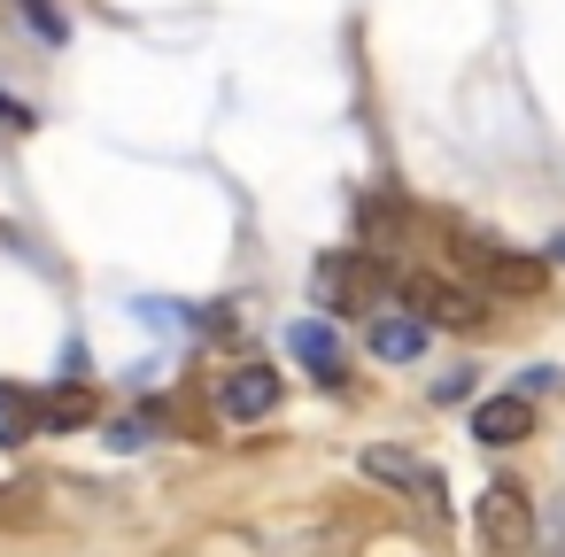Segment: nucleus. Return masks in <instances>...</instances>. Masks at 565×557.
Listing matches in <instances>:
<instances>
[{
  "label": "nucleus",
  "instance_id": "9b49d317",
  "mask_svg": "<svg viewBox=\"0 0 565 557\" xmlns=\"http://www.w3.org/2000/svg\"><path fill=\"white\" fill-rule=\"evenodd\" d=\"M86 418H94V395L86 387H55L40 403V426H86Z\"/></svg>",
  "mask_w": 565,
  "mask_h": 557
},
{
  "label": "nucleus",
  "instance_id": "f8f14e48",
  "mask_svg": "<svg viewBox=\"0 0 565 557\" xmlns=\"http://www.w3.org/2000/svg\"><path fill=\"white\" fill-rule=\"evenodd\" d=\"M156 433H163V410H132V418H117L109 441H117V449H140V441H156Z\"/></svg>",
  "mask_w": 565,
  "mask_h": 557
},
{
  "label": "nucleus",
  "instance_id": "f03ea898",
  "mask_svg": "<svg viewBox=\"0 0 565 557\" xmlns=\"http://www.w3.org/2000/svg\"><path fill=\"white\" fill-rule=\"evenodd\" d=\"M480 542H488L495 557H526V549H534V511H526V488H519V480H495V488L480 495Z\"/></svg>",
  "mask_w": 565,
  "mask_h": 557
},
{
  "label": "nucleus",
  "instance_id": "dca6fc26",
  "mask_svg": "<svg viewBox=\"0 0 565 557\" xmlns=\"http://www.w3.org/2000/svg\"><path fill=\"white\" fill-rule=\"evenodd\" d=\"M550 256H557V264H565V240H550Z\"/></svg>",
  "mask_w": 565,
  "mask_h": 557
},
{
  "label": "nucleus",
  "instance_id": "4468645a",
  "mask_svg": "<svg viewBox=\"0 0 565 557\" xmlns=\"http://www.w3.org/2000/svg\"><path fill=\"white\" fill-rule=\"evenodd\" d=\"M557 379H565V372H557V364H534V372H526V379H519V395H550V387H557Z\"/></svg>",
  "mask_w": 565,
  "mask_h": 557
},
{
  "label": "nucleus",
  "instance_id": "39448f33",
  "mask_svg": "<svg viewBox=\"0 0 565 557\" xmlns=\"http://www.w3.org/2000/svg\"><path fill=\"white\" fill-rule=\"evenodd\" d=\"M217 410H225L233 426L271 418V410H279V372H264V364H233V372L217 379Z\"/></svg>",
  "mask_w": 565,
  "mask_h": 557
},
{
  "label": "nucleus",
  "instance_id": "7ed1b4c3",
  "mask_svg": "<svg viewBox=\"0 0 565 557\" xmlns=\"http://www.w3.org/2000/svg\"><path fill=\"white\" fill-rule=\"evenodd\" d=\"M310 294H318V310H372V294H380V271H372L364 256L333 248V256H318V271H310Z\"/></svg>",
  "mask_w": 565,
  "mask_h": 557
},
{
  "label": "nucleus",
  "instance_id": "6e6552de",
  "mask_svg": "<svg viewBox=\"0 0 565 557\" xmlns=\"http://www.w3.org/2000/svg\"><path fill=\"white\" fill-rule=\"evenodd\" d=\"M472 433H480L488 449L526 441V433H534V395H488V403L472 410Z\"/></svg>",
  "mask_w": 565,
  "mask_h": 557
},
{
  "label": "nucleus",
  "instance_id": "1a4fd4ad",
  "mask_svg": "<svg viewBox=\"0 0 565 557\" xmlns=\"http://www.w3.org/2000/svg\"><path fill=\"white\" fill-rule=\"evenodd\" d=\"M426 349V318L411 310V318H372V356H387V364H411Z\"/></svg>",
  "mask_w": 565,
  "mask_h": 557
},
{
  "label": "nucleus",
  "instance_id": "0eeeda50",
  "mask_svg": "<svg viewBox=\"0 0 565 557\" xmlns=\"http://www.w3.org/2000/svg\"><path fill=\"white\" fill-rule=\"evenodd\" d=\"M287 349H295V364H310L326 387L349 379V349H341V333H333L326 318H295V325H287Z\"/></svg>",
  "mask_w": 565,
  "mask_h": 557
},
{
  "label": "nucleus",
  "instance_id": "ddd939ff",
  "mask_svg": "<svg viewBox=\"0 0 565 557\" xmlns=\"http://www.w3.org/2000/svg\"><path fill=\"white\" fill-rule=\"evenodd\" d=\"M24 17H32V24H40V32H47V40H63V32H71V24H63V17H55V9H47V0H24Z\"/></svg>",
  "mask_w": 565,
  "mask_h": 557
},
{
  "label": "nucleus",
  "instance_id": "423d86ee",
  "mask_svg": "<svg viewBox=\"0 0 565 557\" xmlns=\"http://www.w3.org/2000/svg\"><path fill=\"white\" fill-rule=\"evenodd\" d=\"M356 464H364V480H380V488H395V495H411V503H434V511H441V472H434V464H418L411 449H364Z\"/></svg>",
  "mask_w": 565,
  "mask_h": 557
},
{
  "label": "nucleus",
  "instance_id": "9d476101",
  "mask_svg": "<svg viewBox=\"0 0 565 557\" xmlns=\"http://www.w3.org/2000/svg\"><path fill=\"white\" fill-rule=\"evenodd\" d=\"M40 433V403L24 387H0V441H32Z\"/></svg>",
  "mask_w": 565,
  "mask_h": 557
},
{
  "label": "nucleus",
  "instance_id": "20e7f679",
  "mask_svg": "<svg viewBox=\"0 0 565 557\" xmlns=\"http://www.w3.org/2000/svg\"><path fill=\"white\" fill-rule=\"evenodd\" d=\"M457 248H465V264H472L495 294H542V279H550L542 256H511V248H488V240H472V233H457Z\"/></svg>",
  "mask_w": 565,
  "mask_h": 557
},
{
  "label": "nucleus",
  "instance_id": "f257e3e1",
  "mask_svg": "<svg viewBox=\"0 0 565 557\" xmlns=\"http://www.w3.org/2000/svg\"><path fill=\"white\" fill-rule=\"evenodd\" d=\"M403 302H411L426 325H449V333H480V318H488V302H480L472 287H457V279H426V271L403 279Z\"/></svg>",
  "mask_w": 565,
  "mask_h": 557
},
{
  "label": "nucleus",
  "instance_id": "2eb2a0df",
  "mask_svg": "<svg viewBox=\"0 0 565 557\" xmlns=\"http://www.w3.org/2000/svg\"><path fill=\"white\" fill-rule=\"evenodd\" d=\"M0 125H9V132H32V109H24V101H0Z\"/></svg>",
  "mask_w": 565,
  "mask_h": 557
}]
</instances>
